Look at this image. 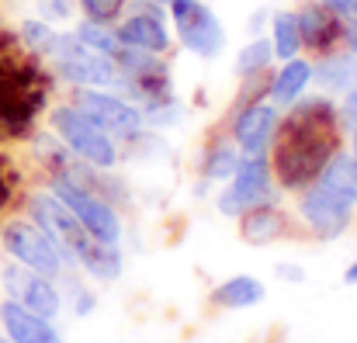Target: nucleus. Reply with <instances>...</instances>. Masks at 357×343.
Wrapping results in <instances>:
<instances>
[{
    "instance_id": "11",
    "label": "nucleus",
    "mask_w": 357,
    "mask_h": 343,
    "mask_svg": "<svg viewBox=\"0 0 357 343\" xmlns=\"http://www.w3.org/2000/svg\"><path fill=\"white\" fill-rule=\"evenodd\" d=\"M298 215H302V222L309 226L312 236H319V239L330 243V239H337V236H344L351 229V222H354V205L340 201L337 195H330L319 184H309L302 191Z\"/></svg>"
},
{
    "instance_id": "33",
    "label": "nucleus",
    "mask_w": 357,
    "mask_h": 343,
    "mask_svg": "<svg viewBox=\"0 0 357 343\" xmlns=\"http://www.w3.org/2000/svg\"><path fill=\"white\" fill-rule=\"evenodd\" d=\"M344 42H347V52L357 56V17L354 21H347V28H344Z\"/></svg>"
},
{
    "instance_id": "37",
    "label": "nucleus",
    "mask_w": 357,
    "mask_h": 343,
    "mask_svg": "<svg viewBox=\"0 0 357 343\" xmlns=\"http://www.w3.org/2000/svg\"><path fill=\"white\" fill-rule=\"evenodd\" d=\"M0 343H10V340H7V333H3V330H0Z\"/></svg>"
},
{
    "instance_id": "24",
    "label": "nucleus",
    "mask_w": 357,
    "mask_h": 343,
    "mask_svg": "<svg viewBox=\"0 0 357 343\" xmlns=\"http://www.w3.org/2000/svg\"><path fill=\"white\" fill-rule=\"evenodd\" d=\"M271 59H274V45L271 38H253L250 45H243V52L236 56V73L246 77H260L271 70Z\"/></svg>"
},
{
    "instance_id": "31",
    "label": "nucleus",
    "mask_w": 357,
    "mask_h": 343,
    "mask_svg": "<svg viewBox=\"0 0 357 343\" xmlns=\"http://www.w3.org/2000/svg\"><path fill=\"white\" fill-rule=\"evenodd\" d=\"M91 309H94V295H91L87 288H77V291H73V312H77V316H87Z\"/></svg>"
},
{
    "instance_id": "26",
    "label": "nucleus",
    "mask_w": 357,
    "mask_h": 343,
    "mask_svg": "<svg viewBox=\"0 0 357 343\" xmlns=\"http://www.w3.org/2000/svg\"><path fill=\"white\" fill-rule=\"evenodd\" d=\"M84 17H94V21H105V24H115L121 14H125V3L128 0H77Z\"/></svg>"
},
{
    "instance_id": "32",
    "label": "nucleus",
    "mask_w": 357,
    "mask_h": 343,
    "mask_svg": "<svg viewBox=\"0 0 357 343\" xmlns=\"http://www.w3.org/2000/svg\"><path fill=\"white\" fill-rule=\"evenodd\" d=\"M278 277H284V281H305V270L295 267V264H278Z\"/></svg>"
},
{
    "instance_id": "5",
    "label": "nucleus",
    "mask_w": 357,
    "mask_h": 343,
    "mask_svg": "<svg viewBox=\"0 0 357 343\" xmlns=\"http://www.w3.org/2000/svg\"><path fill=\"white\" fill-rule=\"evenodd\" d=\"M0 243H3L10 260H17V264H24V267H31V270H38V274L52 277V281H59L73 267L66 260V253L56 246V239L31 219L7 222L3 232H0Z\"/></svg>"
},
{
    "instance_id": "34",
    "label": "nucleus",
    "mask_w": 357,
    "mask_h": 343,
    "mask_svg": "<svg viewBox=\"0 0 357 343\" xmlns=\"http://www.w3.org/2000/svg\"><path fill=\"white\" fill-rule=\"evenodd\" d=\"M344 281H347V284H357V260L347 267V270H344Z\"/></svg>"
},
{
    "instance_id": "3",
    "label": "nucleus",
    "mask_w": 357,
    "mask_h": 343,
    "mask_svg": "<svg viewBox=\"0 0 357 343\" xmlns=\"http://www.w3.org/2000/svg\"><path fill=\"white\" fill-rule=\"evenodd\" d=\"M49 125L56 132V139L84 163L98 167V170H112L119 167L121 153L119 142L108 128H101L91 114H84L77 105H56L49 112Z\"/></svg>"
},
{
    "instance_id": "15",
    "label": "nucleus",
    "mask_w": 357,
    "mask_h": 343,
    "mask_svg": "<svg viewBox=\"0 0 357 343\" xmlns=\"http://www.w3.org/2000/svg\"><path fill=\"white\" fill-rule=\"evenodd\" d=\"M298 35H302V49H312V52H330L337 45V38H344V24L340 17L323 7V3H302L298 14Z\"/></svg>"
},
{
    "instance_id": "30",
    "label": "nucleus",
    "mask_w": 357,
    "mask_h": 343,
    "mask_svg": "<svg viewBox=\"0 0 357 343\" xmlns=\"http://www.w3.org/2000/svg\"><path fill=\"white\" fill-rule=\"evenodd\" d=\"M323 7H330L337 17H344V21H354L357 17V0H319Z\"/></svg>"
},
{
    "instance_id": "2",
    "label": "nucleus",
    "mask_w": 357,
    "mask_h": 343,
    "mask_svg": "<svg viewBox=\"0 0 357 343\" xmlns=\"http://www.w3.org/2000/svg\"><path fill=\"white\" fill-rule=\"evenodd\" d=\"M28 219L45 229L56 239V246L66 253V260L80 264L87 277L105 281V284L121 277V250L112 243H98L52 191H38L28 198Z\"/></svg>"
},
{
    "instance_id": "18",
    "label": "nucleus",
    "mask_w": 357,
    "mask_h": 343,
    "mask_svg": "<svg viewBox=\"0 0 357 343\" xmlns=\"http://www.w3.org/2000/svg\"><path fill=\"white\" fill-rule=\"evenodd\" d=\"M312 84H319L323 94H347L357 87V56L326 52L319 63H312Z\"/></svg>"
},
{
    "instance_id": "23",
    "label": "nucleus",
    "mask_w": 357,
    "mask_h": 343,
    "mask_svg": "<svg viewBox=\"0 0 357 343\" xmlns=\"http://www.w3.org/2000/svg\"><path fill=\"white\" fill-rule=\"evenodd\" d=\"M73 35H77L87 49H94V52H101V56H112V59H115V52L121 49L119 31H115L112 24H105V21H94V17H84Z\"/></svg>"
},
{
    "instance_id": "25",
    "label": "nucleus",
    "mask_w": 357,
    "mask_h": 343,
    "mask_svg": "<svg viewBox=\"0 0 357 343\" xmlns=\"http://www.w3.org/2000/svg\"><path fill=\"white\" fill-rule=\"evenodd\" d=\"M17 38H21V45L31 49L35 56H49L52 45H56V38H59V31H56L49 21H42V17H28V21H21Z\"/></svg>"
},
{
    "instance_id": "28",
    "label": "nucleus",
    "mask_w": 357,
    "mask_h": 343,
    "mask_svg": "<svg viewBox=\"0 0 357 343\" xmlns=\"http://www.w3.org/2000/svg\"><path fill=\"white\" fill-rule=\"evenodd\" d=\"M337 114H340V128H347V132H351V128L357 125V87L344 94V101H340Z\"/></svg>"
},
{
    "instance_id": "7",
    "label": "nucleus",
    "mask_w": 357,
    "mask_h": 343,
    "mask_svg": "<svg viewBox=\"0 0 357 343\" xmlns=\"http://www.w3.org/2000/svg\"><path fill=\"white\" fill-rule=\"evenodd\" d=\"M260 201H274V170L267 153L264 156H243L236 174L229 177V184L215 195V208L226 219H239L246 208L260 205Z\"/></svg>"
},
{
    "instance_id": "10",
    "label": "nucleus",
    "mask_w": 357,
    "mask_h": 343,
    "mask_svg": "<svg viewBox=\"0 0 357 343\" xmlns=\"http://www.w3.org/2000/svg\"><path fill=\"white\" fill-rule=\"evenodd\" d=\"M0 281H3V291H7L10 302H17V305H24V309H31L45 319H56L63 312V291L52 277H45V274L14 260V264L3 267Z\"/></svg>"
},
{
    "instance_id": "1",
    "label": "nucleus",
    "mask_w": 357,
    "mask_h": 343,
    "mask_svg": "<svg viewBox=\"0 0 357 343\" xmlns=\"http://www.w3.org/2000/svg\"><path fill=\"white\" fill-rule=\"evenodd\" d=\"M340 149V114L323 98H298L271 142V170L284 191H305Z\"/></svg>"
},
{
    "instance_id": "13",
    "label": "nucleus",
    "mask_w": 357,
    "mask_h": 343,
    "mask_svg": "<svg viewBox=\"0 0 357 343\" xmlns=\"http://www.w3.org/2000/svg\"><path fill=\"white\" fill-rule=\"evenodd\" d=\"M119 31L121 45H132V49H142V52H156L163 56L170 49V31H167V21H163V7L142 0L128 17H121Z\"/></svg>"
},
{
    "instance_id": "17",
    "label": "nucleus",
    "mask_w": 357,
    "mask_h": 343,
    "mask_svg": "<svg viewBox=\"0 0 357 343\" xmlns=\"http://www.w3.org/2000/svg\"><path fill=\"white\" fill-rule=\"evenodd\" d=\"M309 84H312V63L302 59V56H291V59H284V66L271 77V84H267V101L278 105V108H291L298 98H305Z\"/></svg>"
},
{
    "instance_id": "29",
    "label": "nucleus",
    "mask_w": 357,
    "mask_h": 343,
    "mask_svg": "<svg viewBox=\"0 0 357 343\" xmlns=\"http://www.w3.org/2000/svg\"><path fill=\"white\" fill-rule=\"evenodd\" d=\"M10 195H14V181H10V167L7 160L0 156V212L10 205Z\"/></svg>"
},
{
    "instance_id": "35",
    "label": "nucleus",
    "mask_w": 357,
    "mask_h": 343,
    "mask_svg": "<svg viewBox=\"0 0 357 343\" xmlns=\"http://www.w3.org/2000/svg\"><path fill=\"white\" fill-rule=\"evenodd\" d=\"M351 146H354L351 153H354V156H357V125H354V128H351Z\"/></svg>"
},
{
    "instance_id": "14",
    "label": "nucleus",
    "mask_w": 357,
    "mask_h": 343,
    "mask_svg": "<svg viewBox=\"0 0 357 343\" xmlns=\"http://www.w3.org/2000/svg\"><path fill=\"white\" fill-rule=\"evenodd\" d=\"M0 330L7 333L10 343H66L52 319H45L10 298L0 302Z\"/></svg>"
},
{
    "instance_id": "16",
    "label": "nucleus",
    "mask_w": 357,
    "mask_h": 343,
    "mask_svg": "<svg viewBox=\"0 0 357 343\" xmlns=\"http://www.w3.org/2000/svg\"><path fill=\"white\" fill-rule=\"evenodd\" d=\"M288 215L284 208H278L274 201H260L253 208H246L239 215V239L250 243V246H267V243H278L288 236Z\"/></svg>"
},
{
    "instance_id": "36",
    "label": "nucleus",
    "mask_w": 357,
    "mask_h": 343,
    "mask_svg": "<svg viewBox=\"0 0 357 343\" xmlns=\"http://www.w3.org/2000/svg\"><path fill=\"white\" fill-rule=\"evenodd\" d=\"M149 3H156V7H170L174 0H149Z\"/></svg>"
},
{
    "instance_id": "9",
    "label": "nucleus",
    "mask_w": 357,
    "mask_h": 343,
    "mask_svg": "<svg viewBox=\"0 0 357 343\" xmlns=\"http://www.w3.org/2000/svg\"><path fill=\"white\" fill-rule=\"evenodd\" d=\"M73 105L84 114H91L101 128H108L112 135H125V139H135L142 128H146V114L135 101L112 94L105 87H77V98Z\"/></svg>"
},
{
    "instance_id": "8",
    "label": "nucleus",
    "mask_w": 357,
    "mask_h": 343,
    "mask_svg": "<svg viewBox=\"0 0 357 343\" xmlns=\"http://www.w3.org/2000/svg\"><path fill=\"white\" fill-rule=\"evenodd\" d=\"M170 21H174V31L188 52H195L202 59H215L226 49V28L215 17V10L205 7L202 0H174Z\"/></svg>"
},
{
    "instance_id": "4",
    "label": "nucleus",
    "mask_w": 357,
    "mask_h": 343,
    "mask_svg": "<svg viewBox=\"0 0 357 343\" xmlns=\"http://www.w3.org/2000/svg\"><path fill=\"white\" fill-rule=\"evenodd\" d=\"M56 73L73 84V87H105V91H119V66L112 56H101L94 49H87L73 31H59L52 52H49Z\"/></svg>"
},
{
    "instance_id": "12",
    "label": "nucleus",
    "mask_w": 357,
    "mask_h": 343,
    "mask_svg": "<svg viewBox=\"0 0 357 343\" xmlns=\"http://www.w3.org/2000/svg\"><path fill=\"white\" fill-rule=\"evenodd\" d=\"M281 125V108L271 101H246L233 118V142L243 156L271 153V142Z\"/></svg>"
},
{
    "instance_id": "19",
    "label": "nucleus",
    "mask_w": 357,
    "mask_h": 343,
    "mask_svg": "<svg viewBox=\"0 0 357 343\" xmlns=\"http://www.w3.org/2000/svg\"><path fill=\"white\" fill-rule=\"evenodd\" d=\"M267 298V288L260 277L253 274H236V277H226L222 284L212 288V302L219 309H233V312H243V309H257L260 302Z\"/></svg>"
},
{
    "instance_id": "20",
    "label": "nucleus",
    "mask_w": 357,
    "mask_h": 343,
    "mask_svg": "<svg viewBox=\"0 0 357 343\" xmlns=\"http://www.w3.org/2000/svg\"><path fill=\"white\" fill-rule=\"evenodd\" d=\"M312 184L326 188L330 195H337L340 201H347V205H354L357 208V156L354 153L337 149L333 160L323 167V174H319Z\"/></svg>"
},
{
    "instance_id": "22",
    "label": "nucleus",
    "mask_w": 357,
    "mask_h": 343,
    "mask_svg": "<svg viewBox=\"0 0 357 343\" xmlns=\"http://www.w3.org/2000/svg\"><path fill=\"white\" fill-rule=\"evenodd\" d=\"M271 45H274V56H278V59H291V56H298V49H302V35H298V21H295L291 10L274 14V21H271Z\"/></svg>"
},
{
    "instance_id": "6",
    "label": "nucleus",
    "mask_w": 357,
    "mask_h": 343,
    "mask_svg": "<svg viewBox=\"0 0 357 343\" xmlns=\"http://www.w3.org/2000/svg\"><path fill=\"white\" fill-rule=\"evenodd\" d=\"M49 191L77 215V222L87 229L98 243H112V246L121 243V215L115 212V205L105 195H98L94 188L77 184L70 177H52Z\"/></svg>"
},
{
    "instance_id": "27",
    "label": "nucleus",
    "mask_w": 357,
    "mask_h": 343,
    "mask_svg": "<svg viewBox=\"0 0 357 343\" xmlns=\"http://www.w3.org/2000/svg\"><path fill=\"white\" fill-rule=\"evenodd\" d=\"M35 7H38V17L49 24H63L73 17V0H35Z\"/></svg>"
},
{
    "instance_id": "21",
    "label": "nucleus",
    "mask_w": 357,
    "mask_h": 343,
    "mask_svg": "<svg viewBox=\"0 0 357 343\" xmlns=\"http://www.w3.org/2000/svg\"><path fill=\"white\" fill-rule=\"evenodd\" d=\"M239 160H243V153L236 149V142L219 139V142H212V146L205 149V156H202V177H205V181H229V177L236 174Z\"/></svg>"
}]
</instances>
